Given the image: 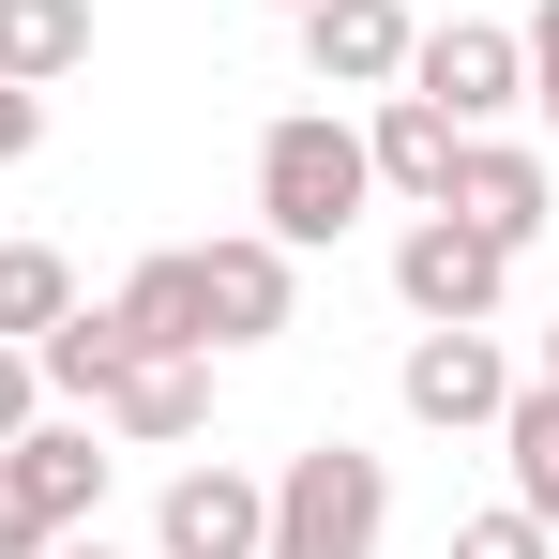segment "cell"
<instances>
[{
  "label": "cell",
  "mask_w": 559,
  "mask_h": 559,
  "mask_svg": "<svg viewBox=\"0 0 559 559\" xmlns=\"http://www.w3.org/2000/svg\"><path fill=\"white\" fill-rule=\"evenodd\" d=\"M287 31H302V76H318V92H393L424 15H408V0H302Z\"/></svg>",
  "instance_id": "cell-9"
},
{
  "label": "cell",
  "mask_w": 559,
  "mask_h": 559,
  "mask_svg": "<svg viewBox=\"0 0 559 559\" xmlns=\"http://www.w3.org/2000/svg\"><path fill=\"white\" fill-rule=\"evenodd\" d=\"M46 559H106V530H61V545H46Z\"/></svg>",
  "instance_id": "cell-23"
},
{
  "label": "cell",
  "mask_w": 559,
  "mask_h": 559,
  "mask_svg": "<svg viewBox=\"0 0 559 559\" xmlns=\"http://www.w3.org/2000/svg\"><path fill=\"white\" fill-rule=\"evenodd\" d=\"M152 559H273V484L227 454H197L167 499H152Z\"/></svg>",
  "instance_id": "cell-6"
},
{
  "label": "cell",
  "mask_w": 559,
  "mask_h": 559,
  "mask_svg": "<svg viewBox=\"0 0 559 559\" xmlns=\"http://www.w3.org/2000/svg\"><path fill=\"white\" fill-rule=\"evenodd\" d=\"M92 424H106V439H136V454H182V439H212V364H136Z\"/></svg>",
  "instance_id": "cell-13"
},
{
  "label": "cell",
  "mask_w": 559,
  "mask_h": 559,
  "mask_svg": "<svg viewBox=\"0 0 559 559\" xmlns=\"http://www.w3.org/2000/svg\"><path fill=\"white\" fill-rule=\"evenodd\" d=\"M439 559H559V530H545V514H514V499H499V514H468V530H454Z\"/></svg>",
  "instance_id": "cell-18"
},
{
  "label": "cell",
  "mask_w": 559,
  "mask_h": 559,
  "mask_svg": "<svg viewBox=\"0 0 559 559\" xmlns=\"http://www.w3.org/2000/svg\"><path fill=\"white\" fill-rule=\"evenodd\" d=\"M92 61V0H0V76L15 92H61Z\"/></svg>",
  "instance_id": "cell-16"
},
{
  "label": "cell",
  "mask_w": 559,
  "mask_h": 559,
  "mask_svg": "<svg viewBox=\"0 0 559 559\" xmlns=\"http://www.w3.org/2000/svg\"><path fill=\"white\" fill-rule=\"evenodd\" d=\"M76 302H92V287H76L61 242H0V333H15V348H31V333H61Z\"/></svg>",
  "instance_id": "cell-17"
},
{
  "label": "cell",
  "mask_w": 559,
  "mask_h": 559,
  "mask_svg": "<svg viewBox=\"0 0 559 559\" xmlns=\"http://www.w3.org/2000/svg\"><path fill=\"white\" fill-rule=\"evenodd\" d=\"M393 302H408L424 333H499L514 242H484L468 212H408V227H393Z\"/></svg>",
  "instance_id": "cell-3"
},
{
  "label": "cell",
  "mask_w": 559,
  "mask_h": 559,
  "mask_svg": "<svg viewBox=\"0 0 559 559\" xmlns=\"http://www.w3.org/2000/svg\"><path fill=\"white\" fill-rule=\"evenodd\" d=\"M514 46H530V121L559 136V0H530V31H514Z\"/></svg>",
  "instance_id": "cell-19"
},
{
  "label": "cell",
  "mask_w": 559,
  "mask_h": 559,
  "mask_svg": "<svg viewBox=\"0 0 559 559\" xmlns=\"http://www.w3.org/2000/svg\"><path fill=\"white\" fill-rule=\"evenodd\" d=\"M106 318L136 333V364H212V302H197V242H182V258H136Z\"/></svg>",
  "instance_id": "cell-12"
},
{
  "label": "cell",
  "mask_w": 559,
  "mask_h": 559,
  "mask_svg": "<svg viewBox=\"0 0 559 559\" xmlns=\"http://www.w3.org/2000/svg\"><path fill=\"white\" fill-rule=\"evenodd\" d=\"M439 212H468L484 242H514V258H530V242H545V212H559V167L530 152V136H468L454 182H439Z\"/></svg>",
  "instance_id": "cell-8"
},
{
  "label": "cell",
  "mask_w": 559,
  "mask_h": 559,
  "mask_svg": "<svg viewBox=\"0 0 559 559\" xmlns=\"http://www.w3.org/2000/svg\"><path fill=\"white\" fill-rule=\"evenodd\" d=\"M364 197H378V167H364V121H333V106H287L273 136H258V227H273L287 258L348 242V227H364Z\"/></svg>",
  "instance_id": "cell-1"
},
{
  "label": "cell",
  "mask_w": 559,
  "mask_h": 559,
  "mask_svg": "<svg viewBox=\"0 0 559 559\" xmlns=\"http://www.w3.org/2000/svg\"><path fill=\"white\" fill-rule=\"evenodd\" d=\"M0 468L31 484V514H46V530H92L121 454H106V424H31V439H0Z\"/></svg>",
  "instance_id": "cell-11"
},
{
  "label": "cell",
  "mask_w": 559,
  "mask_h": 559,
  "mask_svg": "<svg viewBox=\"0 0 559 559\" xmlns=\"http://www.w3.org/2000/svg\"><path fill=\"white\" fill-rule=\"evenodd\" d=\"M46 545H61V530H46V514H31V484L0 468V559H46Z\"/></svg>",
  "instance_id": "cell-21"
},
{
  "label": "cell",
  "mask_w": 559,
  "mask_h": 559,
  "mask_svg": "<svg viewBox=\"0 0 559 559\" xmlns=\"http://www.w3.org/2000/svg\"><path fill=\"white\" fill-rule=\"evenodd\" d=\"M393 408H408L424 439H484V424L514 408V364H499V333H408V364H393Z\"/></svg>",
  "instance_id": "cell-5"
},
{
  "label": "cell",
  "mask_w": 559,
  "mask_h": 559,
  "mask_svg": "<svg viewBox=\"0 0 559 559\" xmlns=\"http://www.w3.org/2000/svg\"><path fill=\"white\" fill-rule=\"evenodd\" d=\"M31 378H46V393H76V408H106V393L136 378V333H121L106 302H76L61 333H31Z\"/></svg>",
  "instance_id": "cell-14"
},
{
  "label": "cell",
  "mask_w": 559,
  "mask_h": 559,
  "mask_svg": "<svg viewBox=\"0 0 559 559\" xmlns=\"http://www.w3.org/2000/svg\"><path fill=\"white\" fill-rule=\"evenodd\" d=\"M378 121H364V167H378V197H408V212H439V182H454V152H468V121L454 106H424V92H364Z\"/></svg>",
  "instance_id": "cell-10"
},
{
  "label": "cell",
  "mask_w": 559,
  "mask_h": 559,
  "mask_svg": "<svg viewBox=\"0 0 559 559\" xmlns=\"http://www.w3.org/2000/svg\"><path fill=\"white\" fill-rule=\"evenodd\" d=\"M31 424H46V378H31V348L0 333V439H31Z\"/></svg>",
  "instance_id": "cell-20"
},
{
  "label": "cell",
  "mask_w": 559,
  "mask_h": 559,
  "mask_svg": "<svg viewBox=\"0 0 559 559\" xmlns=\"http://www.w3.org/2000/svg\"><path fill=\"white\" fill-rule=\"evenodd\" d=\"M258 15H302V0H258Z\"/></svg>",
  "instance_id": "cell-25"
},
{
  "label": "cell",
  "mask_w": 559,
  "mask_h": 559,
  "mask_svg": "<svg viewBox=\"0 0 559 559\" xmlns=\"http://www.w3.org/2000/svg\"><path fill=\"white\" fill-rule=\"evenodd\" d=\"M378 530H393V468L364 439H302L273 468V559H378Z\"/></svg>",
  "instance_id": "cell-2"
},
{
  "label": "cell",
  "mask_w": 559,
  "mask_h": 559,
  "mask_svg": "<svg viewBox=\"0 0 559 559\" xmlns=\"http://www.w3.org/2000/svg\"><path fill=\"white\" fill-rule=\"evenodd\" d=\"M530 378H559V318H545V364H530Z\"/></svg>",
  "instance_id": "cell-24"
},
{
  "label": "cell",
  "mask_w": 559,
  "mask_h": 559,
  "mask_svg": "<svg viewBox=\"0 0 559 559\" xmlns=\"http://www.w3.org/2000/svg\"><path fill=\"white\" fill-rule=\"evenodd\" d=\"M393 92H424V106H454L468 136H499L514 106H530V46L499 31V15H439V31H408V76Z\"/></svg>",
  "instance_id": "cell-4"
},
{
  "label": "cell",
  "mask_w": 559,
  "mask_h": 559,
  "mask_svg": "<svg viewBox=\"0 0 559 559\" xmlns=\"http://www.w3.org/2000/svg\"><path fill=\"white\" fill-rule=\"evenodd\" d=\"M197 302H212V348H273L302 318V258L273 227H227V242H197Z\"/></svg>",
  "instance_id": "cell-7"
},
{
  "label": "cell",
  "mask_w": 559,
  "mask_h": 559,
  "mask_svg": "<svg viewBox=\"0 0 559 559\" xmlns=\"http://www.w3.org/2000/svg\"><path fill=\"white\" fill-rule=\"evenodd\" d=\"M484 439H499V468H514V514L559 530V378H514V408H499Z\"/></svg>",
  "instance_id": "cell-15"
},
{
  "label": "cell",
  "mask_w": 559,
  "mask_h": 559,
  "mask_svg": "<svg viewBox=\"0 0 559 559\" xmlns=\"http://www.w3.org/2000/svg\"><path fill=\"white\" fill-rule=\"evenodd\" d=\"M31 152H46V92H15V76H0V167H31Z\"/></svg>",
  "instance_id": "cell-22"
}]
</instances>
